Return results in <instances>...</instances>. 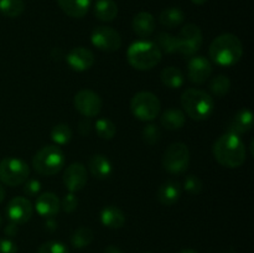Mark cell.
Wrapping results in <instances>:
<instances>
[{
    "mask_svg": "<svg viewBox=\"0 0 254 253\" xmlns=\"http://www.w3.org/2000/svg\"><path fill=\"white\" fill-rule=\"evenodd\" d=\"M88 169L92 175L98 180H106L113 174L111 160L103 154H94L88 161Z\"/></svg>",
    "mask_w": 254,
    "mask_h": 253,
    "instance_id": "d6986e66",
    "label": "cell"
},
{
    "mask_svg": "<svg viewBox=\"0 0 254 253\" xmlns=\"http://www.w3.org/2000/svg\"><path fill=\"white\" fill-rule=\"evenodd\" d=\"M62 180H64V188L69 192L74 193L77 191H81L88 181V173H87L86 166L82 163H72L64 170Z\"/></svg>",
    "mask_w": 254,
    "mask_h": 253,
    "instance_id": "4fadbf2b",
    "label": "cell"
},
{
    "mask_svg": "<svg viewBox=\"0 0 254 253\" xmlns=\"http://www.w3.org/2000/svg\"><path fill=\"white\" fill-rule=\"evenodd\" d=\"M66 62L73 71L84 72L94 64V55L86 47H74L66 55Z\"/></svg>",
    "mask_w": 254,
    "mask_h": 253,
    "instance_id": "9a60e30c",
    "label": "cell"
},
{
    "mask_svg": "<svg viewBox=\"0 0 254 253\" xmlns=\"http://www.w3.org/2000/svg\"><path fill=\"white\" fill-rule=\"evenodd\" d=\"M141 136H143V140L148 145H155V144H158L160 141L161 130L156 124L149 123L143 128Z\"/></svg>",
    "mask_w": 254,
    "mask_h": 253,
    "instance_id": "d6a6232c",
    "label": "cell"
},
{
    "mask_svg": "<svg viewBox=\"0 0 254 253\" xmlns=\"http://www.w3.org/2000/svg\"><path fill=\"white\" fill-rule=\"evenodd\" d=\"M94 235L93 231L89 227H86V226H82V227H78L71 236V243L74 248H81L87 247L92 243L93 241Z\"/></svg>",
    "mask_w": 254,
    "mask_h": 253,
    "instance_id": "4316f807",
    "label": "cell"
},
{
    "mask_svg": "<svg viewBox=\"0 0 254 253\" xmlns=\"http://www.w3.org/2000/svg\"><path fill=\"white\" fill-rule=\"evenodd\" d=\"M93 12L99 21L111 22L118 15V5L114 0H97Z\"/></svg>",
    "mask_w": 254,
    "mask_h": 253,
    "instance_id": "603a6c76",
    "label": "cell"
},
{
    "mask_svg": "<svg viewBox=\"0 0 254 253\" xmlns=\"http://www.w3.org/2000/svg\"><path fill=\"white\" fill-rule=\"evenodd\" d=\"M212 74V63L205 56H191L188 63V77L195 84H202Z\"/></svg>",
    "mask_w": 254,
    "mask_h": 253,
    "instance_id": "5bb4252c",
    "label": "cell"
},
{
    "mask_svg": "<svg viewBox=\"0 0 254 253\" xmlns=\"http://www.w3.org/2000/svg\"><path fill=\"white\" fill-rule=\"evenodd\" d=\"M130 111L139 121L151 122L160 114L161 103L156 94L148 91H141L134 94L131 98Z\"/></svg>",
    "mask_w": 254,
    "mask_h": 253,
    "instance_id": "8992f818",
    "label": "cell"
},
{
    "mask_svg": "<svg viewBox=\"0 0 254 253\" xmlns=\"http://www.w3.org/2000/svg\"><path fill=\"white\" fill-rule=\"evenodd\" d=\"M34 213V206L27 200L26 197L17 196L11 198L6 206V216L10 222H14L16 225L26 223Z\"/></svg>",
    "mask_w": 254,
    "mask_h": 253,
    "instance_id": "7c38bea8",
    "label": "cell"
},
{
    "mask_svg": "<svg viewBox=\"0 0 254 253\" xmlns=\"http://www.w3.org/2000/svg\"><path fill=\"white\" fill-rule=\"evenodd\" d=\"M30 168L22 159L7 156L0 161V181L7 186L22 185L29 179Z\"/></svg>",
    "mask_w": 254,
    "mask_h": 253,
    "instance_id": "52a82bcc",
    "label": "cell"
},
{
    "mask_svg": "<svg viewBox=\"0 0 254 253\" xmlns=\"http://www.w3.org/2000/svg\"><path fill=\"white\" fill-rule=\"evenodd\" d=\"M4 198H5V190H4V188H2L1 184H0V203L4 201Z\"/></svg>",
    "mask_w": 254,
    "mask_h": 253,
    "instance_id": "7bdbcfd3",
    "label": "cell"
},
{
    "mask_svg": "<svg viewBox=\"0 0 254 253\" xmlns=\"http://www.w3.org/2000/svg\"><path fill=\"white\" fill-rule=\"evenodd\" d=\"M155 44L158 45L161 52H166V54H175L178 51V39L174 35L168 34V32H161L156 37Z\"/></svg>",
    "mask_w": 254,
    "mask_h": 253,
    "instance_id": "1f68e13d",
    "label": "cell"
},
{
    "mask_svg": "<svg viewBox=\"0 0 254 253\" xmlns=\"http://www.w3.org/2000/svg\"><path fill=\"white\" fill-rule=\"evenodd\" d=\"M66 164V156L59 145L50 144L37 151L32 158V168L37 174L52 176L59 174Z\"/></svg>",
    "mask_w": 254,
    "mask_h": 253,
    "instance_id": "5b68a950",
    "label": "cell"
},
{
    "mask_svg": "<svg viewBox=\"0 0 254 253\" xmlns=\"http://www.w3.org/2000/svg\"><path fill=\"white\" fill-rule=\"evenodd\" d=\"M163 52L158 45L148 40L135 41L127 50V60L133 68L139 71H149L158 66Z\"/></svg>",
    "mask_w": 254,
    "mask_h": 253,
    "instance_id": "277c9868",
    "label": "cell"
},
{
    "mask_svg": "<svg viewBox=\"0 0 254 253\" xmlns=\"http://www.w3.org/2000/svg\"><path fill=\"white\" fill-rule=\"evenodd\" d=\"M179 253H198V252H197V251H195V250H191V248H185V250L180 251Z\"/></svg>",
    "mask_w": 254,
    "mask_h": 253,
    "instance_id": "ee69618b",
    "label": "cell"
},
{
    "mask_svg": "<svg viewBox=\"0 0 254 253\" xmlns=\"http://www.w3.org/2000/svg\"><path fill=\"white\" fill-rule=\"evenodd\" d=\"M91 42L101 51L114 52L121 49L122 37L113 27L97 26L91 34Z\"/></svg>",
    "mask_w": 254,
    "mask_h": 253,
    "instance_id": "30bf717a",
    "label": "cell"
},
{
    "mask_svg": "<svg viewBox=\"0 0 254 253\" xmlns=\"http://www.w3.org/2000/svg\"><path fill=\"white\" fill-rule=\"evenodd\" d=\"M211 61L221 67L235 66L243 56L242 41L236 35L221 34L211 42L208 49Z\"/></svg>",
    "mask_w": 254,
    "mask_h": 253,
    "instance_id": "7a4b0ae2",
    "label": "cell"
},
{
    "mask_svg": "<svg viewBox=\"0 0 254 253\" xmlns=\"http://www.w3.org/2000/svg\"><path fill=\"white\" fill-rule=\"evenodd\" d=\"M51 57L54 60H56V61H60V60L64 57V52H62L61 49H59V47H56V49L52 50L51 52Z\"/></svg>",
    "mask_w": 254,
    "mask_h": 253,
    "instance_id": "60d3db41",
    "label": "cell"
},
{
    "mask_svg": "<svg viewBox=\"0 0 254 253\" xmlns=\"http://www.w3.org/2000/svg\"><path fill=\"white\" fill-rule=\"evenodd\" d=\"M210 89L216 97H225L231 89V81L225 74H218L213 77L210 83Z\"/></svg>",
    "mask_w": 254,
    "mask_h": 253,
    "instance_id": "4dcf8cb0",
    "label": "cell"
},
{
    "mask_svg": "<svg viewBox=\"0 0 254 253\" xmlns=\"http://www.w3.org/2000/svg\"><path fill=\"white\" fill-rule=\"evenodd\" d=\"M143 253H153V252H143Z\"/></svg>",
    "mask_w": 254,
    "mask_h": 253,
    "instance_id": "7dc6e473",
    "label": "cell"
},
{
    "mask_svg": "<svg viewBox=\"0 0 254 253\" xmlns=\"http://www.w3.org/2000/svg\"><path fill=\"white\" fill-rule=\"evenodd\" d=\"M22 191H24L25 195L31 196V197H35L40 193L41 191V183L36 179H27L24 183V188H22Z\"/></svg>",
    "mask_w": 254,
    "mask_h": 253,
    "instance_id": "8d00e7d4",
    "label": "cell"
},
{
    "mask_svg": "<svg viewBox=\"0 0 254 253\" xmlns=\"http://www.w3.org/2000/svg\"><path fill=\"white\" fill-rule=\"evenodd\" d=\"M103 253H123V252H122V250L118 247V246L109 245L108 247H106V250H104Z\"/></svg>",
    "mask_w": 254,
    "mask_h": 253,
    "instance_id": "b9f144b4",
    "label": "cell"
},
{
    "mask_svg": "<svg viewBox=\"0 0 254 253\" xmlns=\"http://www.w3.org/2000/svg\"><path fill=\"white\" fill-rule=\"evenodd\" d=\"M101 222L104 227L111 230H118L122 228L126 223V215L119 207L114 205H108L101 211Z\"/></svg>",
    "mask_w": 254,
    "mask_h": 253,
    "instance_id": "44dd1931",
    "label": "cell"
},
{
    "mask_svg": "<svg viewBox=\"0 0 254 253\" xmlns=\"http://www.w3.org/2000/svg\"><path fill=\"white\" fill-rule=\"evenodd\" d=\"M183 189L189 195L197 196L202 192L203 183L201 179L196 175H188L183 183Z\"/></svg>",
    "mask_w": 254,
    "mask_h": 253,
    "instance_id": "836d02e7",
    "label": "cell"
},
{
    "mask_svg": "<svg viewBox=\"0 0 254 253\" xmlns=\"http://www.w3.org/2000/svg\"><path fill=\"white\" fill-rule=\"evenodd\" d=\"M184 20H185V14L179 7H169V9L163 10L159 16L160 24L168 29H175L180 26Z\"/></svg>",
    "mask_w": 254,
    "mask_h": 253,
    "instance_id": "484cf974",
    "label": "cell"
},
{
    "mask_svg": "<svg viewBox=\"0 0 254 253\" xmlns=\"http://www.w3.org/2000/svg\"><path fill=\"white\" fill-rule=\"evenodd\" d=\"M94 128H96L97 135L101 139H104V140H111V139H113L116 136V124L108 118L97 119L96 124H94Z\"/></svg>",
    "mask_w": 254,
    "mask_h": 253,
    "instance_id": "f546056e",
    "label": "cell"
},
{
    "mask_svg": "<svg viewBox=\"0 0 254 253\" xmlns=\"http://www.w3.org/2000/svg\"><path fill=\"white\" fill-rule=\"evenodd\" d=\"M190 165V150L185 143H173L163 155V166L168 173L179 175L185 173Z\"/></svg>",
    "mask_w": 254,
    "mask_h": 253,
    "instance_id": "ba28073f",
    "label": "cell"
},
{
    "mask_svg": "<svg viewBox=\"0 0 254 253\" xmlns=\"http://www.w3.org/2000/svg\"><path fill=\"white\" fill-rule=\"evenodd\" d=\"M60 9L69 17L81 19L86 16L89 7L92 5V0H56Z\"/></svg>",
    "mask_w": 254,
    "mask_h": 253,
    "instance_id": "7402d4cb",
    "label": "cell"
},
{
    "mask_svg": "<svg viewBox=\"0 0 254 253\" xmlns=\"http://www.w3.org/2000/svg\"><path fill=\"white\" fill-rule=\"evenodd\" d=\"M1 225H2V216L0 215V226H1Z\"/></svg>",
    "mask_w": 254,
    "mask_h": 253,
    "instance_id": "bcb514c9",
    "label": "cell"
},
{
    "mask_svg": "<svg viewBox=\"0 0 254 253\" xmlns=\"http://www.w3.org/2000/svg\"><path fill=\"white\" fill-rule=\"evenodd\" d=\"M181 188L180 184L175 180H168L160 185L158 189V200L161 205L164 206H173L179 201L181 196Z\"/></svg>",
    "mask_w": 254,
    "mask_h": 253,
    "instance_id": "ac0fdd59",
    "label": "cell"
},
{
    "mask_svg": "<svg viewBox=\"0 0 254 253\" xmlns=\"http://www.w3.org/2000/svg\"><path fill=\"white\" fill-rule=\"evenodd\" d=\"M51 139L55 145H66L72 139V129L68 124L59 123L52 128Z\"/></svg>",
    "mask_w": 254,
    "mask_h": 253,
    "instance_id": "83f0119b",
    "label": "cell"
},
{
    "mask_svg": "<svg viewBox=\"0 0 254 253\" xmlns=\"http://www.w3.org/2000/svg\"><path fill=\"white\" fill-rule=\"evenodd\" d=\"M35 210L41 217L51 218L61 210V200L54 192H44L37 195L35 201Z\"/></svg>",
    "mask_w": 254,
    "mask_h": 253,
    "instance_id": "2e32d148",
    "label": "cell"
},
{
    "mask_svg": "<svg viewBox=\"0 0 254 253\" xmlns=\"http://www.w3.org/2000/svg\"><path fill=\"white\" fill-rule=\"evenodd\" d=\"M134 32L138 35L141 39H146L150 36L154 31H155V19L153 15L148 11H140L133 17V22H131Z\"/></svg>",
    "mask_w": 254,
    "mask_h": 253,
    "instance_id": "ffe728a7",
    "label": "cell"
},
{
    "mask_svg": "<svg viewBox=\"0 0 254 253\" xmlns=\"http://www.w3.org/2000/svg\"><path fill=\"white\" fill-rule=\"evenodd\" d=\"M181 106L186 116L193 121H206L215 112L212 96L202 89L188 88L181 94Z\"/></svg>",
    "mask_w": 254,
    "mask_h": 253,
    "instance_id": "3957f363",
    "label": "cell"
},
{
    "mask_svg": "<svg viewBox=\"0 0 254 253\" xmlns=\"http://www.w3.org/2000/svg\"><path fill=\"white\" fill-rule=\"evenodd\" d=\"M24 0H0V12L6 17H17L24 12Z\"/></svg>",
    "mask_w": 254,
    "mask_h": 253,
    "instance_id": "f1b7e54d",
    "label": "cell"
},
{
    "mask_svg": "<svg viewBox=\"0 0 254 253\" xmlns=\"http://www.w3.org/2000/svg\"><path fill=\"white\" fill-rule=\"evenodd\" d=\"M37 253H69L68 247L60 241H47L42 243Z\"/></svg>",
    "mask_w": 254,
    "mask_h": 253,
    "instance_id": "e575fe53",
    "label": "cell"
},
{
    "mask_svg": "<svg viewBox=\"0 0 254 253\" xmlns=\"http://www.w3.org/2000/svg\"><path fill=\"white\" fill-rule=\"evenodd\" d=\"M73 106L79 114L86 118H93L101 113L102 99L94 91L81 89L74 94Z\"/></svg>",
    "mask_w": 254,
    "mask_h": 253,
    "instance_id": "8fae6325",
    "label": "cell"
},
{
    "mask_svg": "<svg viewBox=\"0 0 254 253\" xmlns=\"http://www.w3.org/2000/svg\"><path fill=\"white\" fill-rule=\"evenodd\" d=\"M191 1H192L195 5H202V4H205L207 0H191Z\"/></svg>",
    "mask_w": 254,
    "mask_h": 253,
    "instance_id": "f6af8a7d",
    "label": "cell"
},
{
    "mask_svg": "<svg viewBox=\"0 0 254 253\" xmlns=\"http://www.w3.org/2000/svg\"><path fill=\"white\" fill-rule=\"evenodd\" d=\"M77 129H78V133L81 134L82 136H88L92 130L91 118H86V117H83V118L78 122V128Z\"/></svg>",
    "mask_w": 254,
    "mask_h": 253,
    "instance_id": "f35d334b",
    "label": "cell"
},
{
    "mask_svg": "<svg viewBox=\"0 0 254 253\" xmlns=\"http://www.w3.org/2000/svg\"><path fill=\"white\" fill-rule=\"evenodd\" d=\"M212 153L217 163L228 169L240 168L247 158V149L242 138L228 131L213 143Z\"/></svg>",
    "mask_w": 254,
    "mask_h": 253,
    "instance_id": "6da1fadb",
    "label": "cell"
},
{
    "mask_svg": "<svg viewBox=\"0 0 254 253\" xmlns=\"http://www.w3.org/2000/svg\"><path fill=\"white\" fill-rule=\"evenodd\" d=\"M160 79L161 83L168 87V88L178 89L183 87L184 82H185V76L178 67L169 66L161 71Z\"/></svg>",
    "mask_w": 254,
    "mask_h": 253,
    "instance_id": "d4e9b609",
    "label": "cell"
},
{
    "mask_svg": "<svg viewBox=\"0 0 254 253\" xmlns=\"http://www.w3.org/2000/svg\"><path fill=\"white\" fill-rule=\"evenodd\" d=\"M176 39H178V51L176 52L186 57L195 56L203 42L202 31L195 24H186L185 26H183Z\"/></svg>",
    "mask_w": 254,
    "mask_h": 253,
    "instance_id": "9c48e42d",
    "label": "cell"
},
{
    "mask_svg": "<svg viewBox=\"0 0 254 253\" xmlns=\"http://www.w3.org/2000/svg\"><path fill=\"white\" fill-rule=\"evenodd\" d=\"M253 128V113L247 108H243L238 111L233 116L231 122L228 123L227 131L233 133L236 135H242V134L248 133Z\"/></svg>",
    "mask_w": 254,
    "mask_h": 253,
    "instance_id": "e0dca14e",
    "label": "cell"
},
{
    "mask_svg": "<svg viewBox=\"0 0 254 253\" xmlns=\"http://www.w3.org/2000/svg\"><path fill=\"white\" fill-rule=\"evenodd\" d=\"M17 226L19 225H16V223L10 222L9 225L5 226L4 233L7 236V237H15V236L17 235V232H19V227H17Z\"/></svg>",
    "mask_w": 254,
    "mask_h": 253,
    "instance_id": "ab89813d",
    "label": "cell"
},
{
    "mask_svg": "<svg viewBox=\"0 0 254 253\" xmlns=\"http://www.w3.org/2000/svg\"><path fill=\"white\" fill-rule=\"evenodd\" d=\"M17 246L10 238H0V253H16Z\"/></svg>",
    "mask_w": 254,
    "mask_h": 253,
    "instance_id": "74e56055",
    "label": "cell"
},
{
    "mask_svg": "<svg viewBox=\"0 0 254 253\" xmlns=\"http://www.w3.org/2000/svg\"><path fill=\"white\" fill-rule=\"evenodd\" d=\"M77 206H78V198H77V196L73 192H68L61 200V208L67 213L76 211Z\"/></svg>",
    "mask_w": 254,
    "mask_h": 253,
    "instance_id": "d590c367",
    "label": "cell"
},
{
    "mask_svg": "<svg viewBox=\"0 0 254 253\" xmlns=\"http://www.w3.org/2000/svg\"><path fill=\"white\" fill-rule=\"evenodd\" d=\"M160 123L168 130H179L186 123L185 113L181 109L169 108L161 114Z\"/></svg>",
    "mask_w": 254,
    "mask_h": 253,
    "instance_id": "cb8c5ba5",
    "label": "cell"
}]
</instances>
